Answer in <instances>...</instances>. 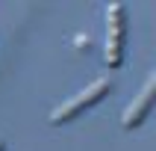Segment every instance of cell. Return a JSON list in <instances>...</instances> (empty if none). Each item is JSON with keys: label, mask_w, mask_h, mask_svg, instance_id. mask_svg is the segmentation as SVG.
<instances>
[{"label": "cell", "mask_w": 156, "mask_h": 151, "mask_svg": "<svg viewBox=\"0 0 156 151\" xmlns=\"http://www.w3.org/2000/svg\"><path fill=\"white\" fill-rule=\"evenodd\" d=\"M106 95H109V80H106V77L91 80V83H88V86H83L74 98L62 101V104L53 110V113H50V124H65V122H71V119H77L80 113H86L88 107L100 104Z\"/></svg>", "instance_id": "obj_1"}, {"label": "cell", "mask_w": 156, "mask_h": 151, "mask_svg": "<svg viewBox=\"0 0 156 151\" xmlns=\"http://www.w3.org/2000/svg\"><path fill=\"white\" fill-rule=\"evenodd\" d=\"M124 44H127V9L124 3L106 6V65L118 68L124 62Z\"/></svg>", "instance_id": "obj_2"}, {"label": "cell", "mask_w": 156, "mask_h": 151, "mask_svg": "<svg viewBox=\"0 0 156 151\" xmlns=\"http://www.w3.org/2000/svg\"><path fill=\"white\" fill-rule=\"evenodd\" d=\"M156 104V71L147 77V83L141 86V92L130 101V107L124 110L121 115V124H124V130H133V127H139L144 119H147L150 113V107Z\"/></svg>", "instance_id": "obj_3"}, {"label": "cell", "mask_w": 156, "mask_h": 151, "mask_svg": "<svg viewBox=\"0 0 156 151\" xmlns=\"http://www.w3.org/2000/svg\"><path fill=\"white\" fill-rule=\"evenodd\" d=\"M3 148H6V145H3V139H0V151H3Z\"/></svg>", "instance_id": "obj_4"}]
</instances>
